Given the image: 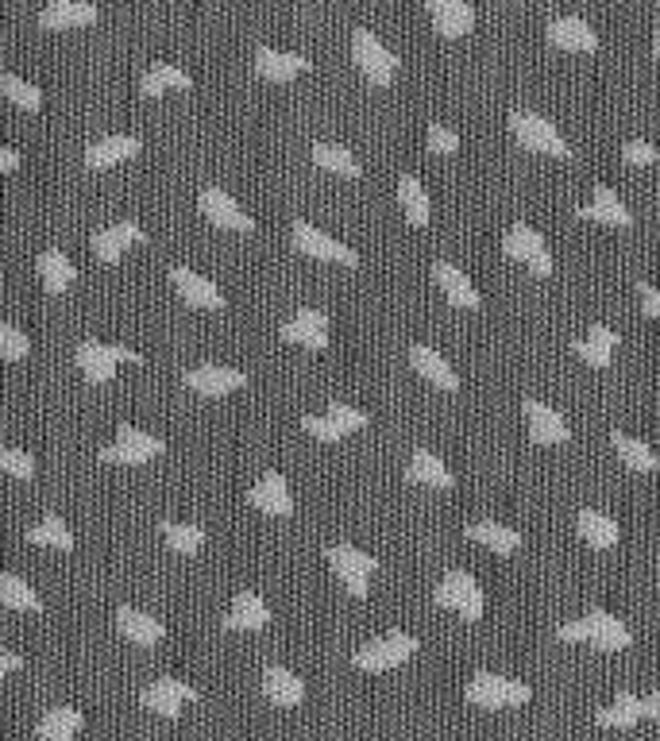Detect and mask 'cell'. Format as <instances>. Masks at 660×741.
<instances>
[{
    "label": "cell",
    "instance_id": "cell-1",
    "mask_svg": "<svg viewBox=\"0 0 660 741\" xmlns=\"http://www.w3.org/2000/svg\"><path fill=\"white\" fill-rule=\"evenodd\" d=\"M463 699L476 707H487V711H502V707H521L529 703V683L510 680V675L499 672H476L463 688Z\"/></svg>",
    "mask_w": 660,
    "mask_h": 741
},
{
    "label": "cell",
    "instance_id": "cell-2",
    "mask_svg": "<svg viewBox=\"0 0 660 741\" xmlns=\"http://www.w3.org/2000/svg\"><path fill=\"white\" fill-rule=\"evenodd\" d=\"M433 602L437 607L456 610V614H463L468 622H479V618H483V588H479L476 575L463 572V568L444 572V580H440L433 591Z\"/></svg>",
    "mask_w": 660,
    "mask_h": 741
},
{
    "label": "cell",
    "instance_id": "cell-3",
    "mask_svg": "<svg viewBox=\"0 0 660 741\" xmlns=\"http://www.w3.org/2000/svg\"><path fill=\"white\" fill-rule=\"evenodd\" d=\"M510 128H513V136H518V140L526 143L529 151L560 154V159H568V154H572V143H568L564 136L557 132V124H552V120H544L541 112L513 109L510 112Z\"/></svg>",
    "mask_w": 660,
    "mask_h": 741
},
{
    "label": "cell",
    "instance_id": "cell-4",
    "mask_svg": "<svg viewBox=\"0 0 660 741\" xmlns=\"http://www.w3.org/2000/svg\"><path fill=\"white\" fill-rule=\"evenodd\" d=\"M413 653H418V638L402 630H390L356 649V668H363V672H387V668L410 661Z\"/></svg>",
    "mask_w": 660,
    "mask_h": 741
},
{
    "label": "cell",
    "instance_id": "cell-5",
    "mask_svg": "<svg viewBox=\"0 0 660 741\" xmlns=\"http://www.w3.org/2000/svg\"><path fill=\"white\" fill-rule=\"evenodd\" d=\"M324 557H329V564H332V572L340 575V583H344L348 591L356 594V599H363L367 594V583H371V572L379 568V560L374 557H367V552H360L356 544H329L324 549Z\"/></svg>",
    "mask_w": 660,
    "mask_h": 741
},
{
    "label": "cell",
    "instance_id": "cell-6",
    "mask_svg": "<svg viewBox=\"0 0 660 741\" xmlns=\"http://www.w3.org/2000/svg\"><path fill=\"white\" fill-rule=\"evenodd\" d=\"M73 356H78V368L86 371L89 382H109L112 374H117L120 360L140 363V352H132V348L124 344H101V340H81Z\"/></svg>",
    "mask_w": 660,
    "mask_h": 741
},
{
    "label": "cell",
    "instance_id": "cell-7",
    "mask_svg": "<svg viewBox=\"0 0 660 741\" xmlns=\"http://www.w3.org/2000/svg\"><path fill=\"white\" fill-rule=\"evenodd\" d=\"M290 236H293V248L306 251V256H313V259H329V263H348V267L360 263V251L348 248V243H340V240H332L329 232H321L317 224H309L306 217L293 221Z\"/></svg>",
    "mask_w": 660,
    "mask_h": 741
},
{
    "label": "cell",
    "instance_id": "cell-8",
    "mask_svg": "<svg viewBox=\"0 0 660 741\" xmlns=\"http://www.w3.org/2000/svg\"><path fill=\"white\" fill-rule=\"evenodd\" d=\"M352 51H356V62H360V70L374 81V86H387V81L394 78V70H398L394 51H390V47L382 43V39L374 36L371 28H356L352 31Z\"/></svg>",
    "mask_w": 660,
    "mask_h": 741
},
{
    "label": "cell",
    "instance_id": "cell-9",
    "mask_svg": "<svg viewBox=\"0 0 660 741\" xmlns=\"http://www.w3.org/2000/svg\"><path fill=\"white\" fill-rule=\"evenodd\" d=\"M502 248H507V256H510V259H521V263H526L529 271H537V274H552V251H549L544 236L537 232L533 224H526V221L510 224V232L502 236Z\"/></svg>",
    "mask_w": 660,
    "mask_h": 741
},
{
    "label": "cell",
    "instance_id": "cell-10",
    "mask_svg": "<svg viewBox=\"0 0 660 741\" xmlns=\"http://www.w3.org/2000/svg\"><path fill=\"white\" fill-rule=\"evenodd\" d=\"M162 448H167V444H162L154 433H143V429H136V425H120L117 429V441L101 448V460H109V463H143V460H151V455H159Z\"/></svg>",
    "mask_w": 660,
    "mask_h": 741
},
{
    "label": "cell",
    "instance_id": "cell-11",
    "mask_svg": "<svg viewBox=\"0 0 660 741\" xmlns=\"http://www.w3.org/2000/svg\"><path fill=\"white\" fill-rule=\"evenodd\" d=\"M198 699V691L190 688L186 680H178V675H162V680H154L151 688L143 691V707L154 714H167V719H178L182 714L186 703H193Z\"/></svg>",
    "mask_w": 660,
    "mask_h": 741
},
{
    "label": "cell",
    "instance_id": "cell-12",
    "mask_svg": "<svg viewBox=\"0 0 660 741\" xmlns=\"http://www.w3.org/2000/svg\"><path fill=\"white\" fill-rule=\"evenodd\" d=\"M279 337L306 348H324L329 344V313L324 309H298L279 324Z\"/></svg>",
    "mask_w": 660,
    "mask_h": 741
},
{
    "label": "cell",
    "instance_id": "cell-13",
    "mask_svg": "<svg viewBox=\"0 0 660 741\" xmlns=\"http://www.w3.org/2000/svg\"><path fill=\"white\" fill-rule=\"evenodd\" d=\"M198 201H201V213H206L209 221L220 224V228H240V232H251V228H256V221H251V217L243 213L240 206H236L232 193L220 190V186H206Z\"/></svg>",
    "mask_w": 660,
    "mask_h": 741
},
{
    "label": "cell",
    "instance_id": "cell-14",
    "mask_svg": "<svg viewBox=\"0 0 660 741\" xmlns=\"http://www.w3.org/2000/svg\"><path fill=\"white\" fill-rule=\"evenodd\" d=\"M248 502L256 510H263V514L287 518L293 510V499H290V487H287V479H282V471H263L259 483L248 491Z\"/></svg>",
    "mask_w": 660,
    "mask_h": 741
},
{
    "label": "cell",
    "instance_id": "cell-15",
    "mask_svg": "<svg viewBox=\"0 0 660 741\" xmlns=\"http://www.w3.org/2000/svg\"><path fill=\"white\" fill-rule=\"evenodd\" d=\"M587 630H591V645H594V649H607V653H614V649H630V645H633L630 625H626L622 618L610 614V610H602V607H591V610H587Z\"/></svg>",
    "mask_w": 660,
    "mask_h": 741
},
{
    "label": "cell",
    "instance_id": "cell-16",
    "mask_svg": "<svg viewBox=\"0 0 660 741\" xmlns=\"http://www.w3.org/2000/svg\"><path fill=\"white\" fill-rule=\"evenodd\" d=\"M243 382H248V371L224 368V363H198V368L186 371V387L198 390V394H228Z\"/></svg>",
    "mask_w": 660,
    "mask_h": 741
},
{
    "label": "cell",
    "instance_id": "cell-17",
    "mask_svg": "<svg viewBox=\"0 0 660 741\" xmlns=\"http://www.w3.org/2000/svg\"><path fill=\"white\" fill-rule=\"evenodd\" d=\"M544 31H549L552 43L568 47V51H594V47H599V31H594L583 16H552V20L544 23Z\"/></svg>",
    "mask_w": 660,
    "mask_h": 741
},
{
    "label": "cell",
    "instance_id": "cell-18",
    "mask_svg": "<svg viewBox=\"0 0 660 741\" xmlns=\"http://www.w3.org/2000/svg\"><path fill=\"white\" fill-rule=\"evenodd\" d=\"M170 279H174L178 294L198 309H224V294L217 290V282H209L206 274L190 271V267H170Z\"/></svg>",
    "mask_w": 660,
    "mask_h": 741
},
{
    "label": "cell",
    "instance_id": "cell-19",
    "mask_svg": "<svg viewBox=\"0 0 660 741\" xmlns=\"http://www.w3.org/2000/svg\"><path fill=\"white\" fill-rule=\"evenodd\" d=\"M136 240H143V228H140V221H128L124 217V221H112V224L97 228L89 243H93V256H101L104 263H112V259H120V251Z\"/></svg>",
    "mask_w": 660,
    "mask_h": 741
},
{
    "label": "cell",
    "instance_id": "cell-20",
    "mask_svg": "<svg viewBox=\"0 0 660 741\" xmlns=\"http://www.w3.org/2000/svg\"><path fill=\"white\" fill-rule=\"evenodd\" d=\"M526 418H529V433H533V441L541 444H564L568 437V421L560 418L552 405L537 402V398H526Z\"/></svg>",
    "mask_w": 660,
    "mask_h": 741
},
{
    "label": "cell",
    "instance_id": "cell-21",
    "mask_svg": "<svg viewBox=\"0 0 660 741\" xmlns=\"http://www.w3.org/2000/svg\"><path fill=\"white\" fill-rule=\"evenodd\" d=\"M117 630L124 633L132 645H159V641L167 638V625H162L159 618L147 614V610H136V607L117 610Z\"/></svg>",
    "mask_w": 660,
    "mask_h": 741
},
{
    "label": "cell",
    "instance_id": "cell-22",
    "mask_svg": "<svg viewBox=\"0 0 660 741\" xmlns=\"http://www.w3.org/2000/svg\"><path fill=\"white\" fill-rule=\"evenodd\" d=\"M433 279L440 282V290H444L452 306L479 309V301H483V298H479V290H476V282H471L456 263H448V259H437V263H433Z\"/></svg>",
    "mask_w": 660,
    "mask_h": 741
},
{
    "label": "cell",
    "instance_id": "cell-23",
    "mask_svg": "<svg viewBox=\"0 0 660 741\" xmlns=\"http://www.w3.org/2000/svg\"><path fill=\"white\" fill-rule=\"evenodd\" d=\"M429 16H433L437 31L444 36H463L476 23V4L471 0H426Z\"/></svg>",
    "mask_w": 660,
    "mask_h": 741
},
{
    "label": "cell",
    "instance_id": "cell-24",
    "mask_svg": "<svg viewBox=\"0 0 660 741\" xmlns=\"http://www.w3.org/2000/svg\"><path fill=\"white\" fill-rule=\"evenodd\" d=\"M256 70L274 81H290L309 70V59L298 51H274V47H256Z\"/></svg>",
    "mask_w": 660,
    "mask_h": 741
},
{
    "label": "cell",
    "instance_id": "cell-25",
    "mask_svg": "<svg viewBox=\"0 0 660 741\" xmlns=\"http://www.w3.org/2000/svg\"><path fill=\"white\" fill-rule=\"evenodd\" d=\"M271 622V610H267L263 594L259 591H240L232 599V610H228L224 625L228 630H263Z\"/></svg>",
    "mask_w": 660,
    "mask_h": 741
},
{
    "label": "cell",
    "instance_id": "cell-26",
    "mask_svg": "<svg viewBox=\"0 0 660 741\" xmlns=\"http://www.w3.org/2000/svg\"><path fill=\"white\" fill-rule=\"evenodd\" d=\"M410 363H413V371H421L429 382H437V387H444V390L460 387V374L452 371V363H448L433 344H413L410 348Z\"/></svg>",
    "mask_w": 660,
    "mask_h": 741
},
{
    "label": "cell",
    "instance_id": "cell-27",
    "mask_svg": "<svg viewBox=\"0 0 660 741\" xmlns=\"http://www.w3.org/2000/svg\"><path fill=\"white\" fill-rule=\"evenodd\" d=\"M89 20H97L93 0H47L39 12V23H47V28H78Z\"/></svg>",
    "mask_w": 660,
    "mask_h": 741
},
{
    "label": "cell",
    "instance_id": "cell-28",
    "mask_svg": "<svg viewBox=\"0 0 660 741\" xmlns=\"http://www.w3.org/2000/svg\"><path fill=\"white\" fill-rule=\"evenodd\" d=\"M140 151V136L132 132H112V136H101V140H93L86 148V162L89 167H112V162L128 159V154Z\"/></svg>",
    "mask_w": 660,
    "mask_h": 741
},
{
    "label": "cell",
    "instance_id": "cell-29",
    "mask_svg": "<svg viewBox=\"0 0 660 741\" xmlns=\"http://www.w3.org/2000/svg\"><path fill=\"white\" fill-rule=\"evenodd\" d=\"M463 533H468L471 541L487 544V549H491L494 557H507V552H513V549H518V544H521V533H518V529L499 525V521H491V518L471 521V525H463Z\"/></svg>",
    "mask_w": 660,
    "mask_h": 741
},
{
    "label": "cell",
    "instance_id": "cell-30",
    "mask_svg": "<svg viewBox=\"0 0 660 741\" xmlns=\"http://www.w3.org/2000/svg\"><path fill=\"white\" fill-rule=\"evenodd\" d=\"M614 348H618V337H614V329H607V324H587V332L576 340V352H580L591 368H610Z\"/></svg>",
    "mask_w": 660,
    "mask_h": 741
},
{
    "label": "cell",
    "instance_id": "cell-31",
    "mask_svg": "<svg viewBox=\"0 0 660 741\" xmlns=\"http://www.w3.org/2000/svg\"><path fill=\"white\" fill-rule=\"evenodd\" d=\"M576 217H594V221H607V224H618V228L633 224V213L626 209V201L618 198L610 186H594V201L591 206L576 209Z\"/></svg>",
    "mask_w": 660,
    "mask_h": 741
},
{
    "label": "cell",
    "instance_id": "cell-32",
    "mask_svg": "<svg viewBox=\"0 0 660 741\" xmlns=\"http://www.w3.org/2000/svg\"><path fill=\"white\" fill-rule=\"evenodd\" d=\"M86 727V714L78 707H51V711L39 719L36 734L39 741H73V734Z\"/></svg>",
    "mask_w": 660,
    "mask_h": 741
},
{
    "label": "cell",
    "instance_id": "cell-33",
    "mask_svg": "<svg viewBox=\"0 0 660 741\" xmlns=\"http://www.w3.org/2000/svg\"><path fill=\"white\" fill-rule=\"evenodd\" d=\"M263 691H267V699L279 707H298L301 699H306V683L282 664H271L263 672Z\"/></svg>",
    "mask_w": 660,
    "mask_h": 741
},
{
    "label": "cell",
    "instance_id": "cell-34",
    "mask_svg": "<svg viewBox=\"0 0 660 741\" xmlns=\"http://www.w3.org/2000/svg\"><path fill=\"white\" fill-rule=\"evenodd\" d=\"M576 529H580V537L591 549H610V544H618V521L602 514V510L583 507L580 514H576Z\"/></svg>",
    "mask_w": 660,
    "mask_h": 741
},
{
    "label": "cell",
    "instance_id": "cell-35",
    "mask_svg": "<svg viewBox=\"0 0 660 741\" xmlns=\"http://www.w3.org/2000/svg\"><path fill=\"white\" fill-rule=\"evenodd\" d=\"M36 267H39V279L47 282V290H51V294L67 290L70 282L78 279V271H73L70 256L62 248H43V251H39V259H36Z\"/></svg>",
    "mask_w": 660,
    "mask_h": 741
},
{
    "label": "cell",
    "instance_id": "cell-36",
    "mask_svg": "<svg viewBox=\"0 0 660 741\" xmlns=\"http://www.w3.org/2000/svg\"><path fill=\"white\" fill-rule=\"evenodd\" d=\"M599 727H614V730H630V727H638L641 719H646V703H641L633 691H618V699L610 707H602L599 714Z\"/></svg>",
    "mask_w": 660,
    "mask_h": 741
},
{
    "label": "cell",
    "instance_id": "cell-37",
    "mask_svg": "<svg viewBox=\"0 0 660 741\" xmlns=\"http://www.w3.org/2000/svg\"><path fill=\"white\" fill-rule=\"evenodd\" d=\"M398 201H402L406 217H410L413 224H429L433 201H429V193H426V186H421V178L410 174V170H406V174L398 178Z\"/></svg>",
    "mask_w": 660,
    "mask_h": 741
},
{
    "label": "cell",
    "instance_id": "cell-38",
    "mask_svg": "<svg viewBox=\"0 0 660 741\" xmlns=\"http://www.w3.org/2000/svg\"><path fill=\"white\" fill-rule=\"evenodd\" d=\"M406 475L418 479V483H429V487H452L456 475L448 471V463L433 455L429 448H418V452L410 455V468H406Z\"/></svg>",
    "mask_w": 660,
    "mask_h": 741
},
{
    "label": "cell",
    "instance_id": "cell-39",
    "mask_svg": "<svg viewBox=\"0 0 660 741\" xmlns=\"http://www.w3.org/2000/svg\"><path fill=\"white\" fill-rule=\"evenodd\" d=\"M190 89L193 86V78H190V70H182L178 62H151V67L143 70L140 74V89L143 93H162V89Z\"/></svg>",
    "mask_w": 660,
    "mask_h": 741
},
{
    "label": "cell",
    "instance_id": "cell-40",
    "mask_svg": "<svg viewBox=\"0 0 660 741\" xmlns=\"http://www.w3.org/2000/svg\"><path fill=\"white\" fill-rule=\"evenodd\" d=\"M610 444L618 448V455H622V463H630L633 471H657L660 468V460H657V452L649 448L646 441H638V437H630V433H610Z\"/></svg>",
    "mask_w": 660,
    "mask_h": 741
},
{
    "label": "cell",
    "instance_id": "cell-41",
    "mask_svg": "<svg viewBox=\"0 0 660 741\" xmlns=\"http://www.w3.org/2000/svg\"><path fill=\"white\" fill-rule=\"evenodd\" d=\"M309 154H313V159L321 162V167L337 170V174H344V178H356V174H360V159H356V154L348 151V148H340V143L317 140L313 148H309Z\"/></svg>",
    "mask_w": 660,
    "mask_h": 741
},
{
    "label": "cell",
    "instance_id": "cell-42",
    "mask_svg": "<svg viewBox=\"0 0 660 741\" xmlns=\"http://www.w3.org/2000/svg\"><path fill=\"white\" fill-rule=\"evenodd\" d=\"M28 541L51 544V549H62V552L73 549V533H70V525L59 514H47L43 521H39V525H31L28 529Z\"/></svg>",
    "mask_w": 660,
    "mask_h": 741
},
{
    "label": "cell",
    "instance_id": "cell-43",
    "mask_svg": "<svg viewBox=\"0 0 660 741\" xmlns=\"http://www.w3.org/2000/svg\"><path fill=\"white\" fill-rule=\"evenodd\" d=\"M0 602H4L8 610H39L43 607L39 594L31 591L16 572H0Z\"/></svg>",
    "mask_w": 660,
    "mask_h": 741
},
{
    "label": "cell",
    "instance_id": "cell-44",
    "mask_svg": "<svg viewBox=\"0 0 660 741\" xmlns=\"http://www.w3.org/2000/svg\"><path fill=\"white\" fill-rule=\"evenodd\" d=\"M162 537L170 541V549L186 552V557H193L206 544V529L190 525V521H162Z\"/></svg>",
    "mask_w": 660,
    "mask_h": 741
},
{
    "label": "cell",
    "instance_id": "cell-45",
    "mask_svg": "<svg viewBox=\"0 0 660 741\" xmlns=\"http://www.w3.org/2000/svg\"><path fill=\"white\" fill-rule=\"evenodd\" d=\"M0 93H8L16 104H23V109H39V101H43L36 81H23L16 70H0Z\"/></svg>",
    "mask_w": 660,
    "mask_h": 741
},
{
    "label": "cell",
    "instance_id": "cell-46",
    "mask_svg": "<svg viewBox=\"0 0 660 741\" xmlns=\"http://www.w3.org/2000/svg\"><path fill=\"white\" fill-rule=\"evenodd\" d=\"M31 352V340L23 337V329L16 321H0V356L4 360H23Z\"/></svg>",
    "mask_w": 660,
    "mask_h": 741
},
{
    "label": "cell",
    "instance_id": "cell-47",
    "mask_svg": "<svg viewBox=\"0 0 660 741\" xmlns=\"http://www.w3.org/2000/svg\"><path fill=\"white\" fill-rule=\"evenodd\" d=\"M0 468H4L8 475H16V479H31V475H36V460H31L28 452H20V448H12V444L0 448Z\"/></svg>",
    "mask_w": 660,
    "mask_h": 741
},
{
    "label": "cell",
    "instance_id": "cell-48",
    "mask_svg": "<svg viewBox=\"0 0 660 741\" xmlns=\"http://www.w3.org/2000/svg\"><path fill=\"white\" fill-rule=\"evenodd\" d=\"M301 429H306L309 437H317V441H340V437H344V429H340L329 413H306Z\"/></svg>",
    "mask_w": 660,
    "mask_h": 741
},
{
    "label": "cell",
    "instance_id": "cell-49",
    "mask_svg": "<svg viewBox=\"0 0 660 741\" xmlns=\"http://www.w3.org/2000/svg\"><path fill=\"white\" fill-rule=\"evenodd\" d=\"M329 413L332 421H337L344 433H356V429H363L367 425V413L363 410H356V405H348V402H329Z\"/></svg>",
    "mask_w": 660,
    "mask_h": 741
},
{
    "label": "cell",
    "instance_id": "cell-50",
    "mask_svg": "<svg viewBox=\"0 0 660 741\" xmlns=\"http://www.w3.org/2000/svg\"><path fill=\"white\" fill-rule=\"evenodd\" d=\"M426 143H429V151L433 154H452L456 148H460V136H456V128H448V124H429Z\"/></svg>",
    "mask_w": 660,
    "mask_h": 741
},
{
    "label": "cell",
    "instance_id": "cell-51",
    "mask_svg": "<svg viewBox=\"0 0 660 741\" xmlns=\"http://www.w3.org/2000/svg\"><path fill=\"white\" fill-rule=\"evenodd\" d=\"M622 154L630 162H653L657 159V148L649 140H626L622 143Z\"/></svg>",
    "mask_w": 660,
    "mask_h": 741
},
{
    "label": "cell",
    "instance_id": "cell-52",
    "mask_svg": "<svg viewBox=\"0 0 660 741\" xmlns=\"http://www.w3.org/2000/svg\"><path fill=\"white\" fill-rule=\"evenodd\" d=\"M557 638H560V641H591V630H587V618H576V622L557 625Z\"/></svg>",
    "mask_w": 660,
    "mask_h": 741
},
{
    "label": "cell",
    "instance_id": "cell-53",
    "mask_svg": "<svg viewBox=\"0 0 660 741\" xmlns=\"http://www.w3.org/2000/svg\"><path fill=\"white\" fill-rule=\"evenodd\" d=\"M641 301H646V313L649 317H660V290L657 287H649V282H641Z\"/></svg>",
    "mask_w": 660,
    "mask_h": 741
},
{
    "label": "cell",
    "instance_id": "cell-54",
    "mask_svg": "<svg viewBox=\"0 0 660 741\" xmlns=\"http://www.w3.org/2000/svg\"><path fill=\"white\" fill-rule=\"evenodd\" d=\"M641 703H646V719H660V691H649Z\"/></svg>",
    "mask_w": 660,
    "mask_h": 741
},
{
    "label": "cell",
    "instance_id": "cell-55",
    "mask_svg": "<svg viewBox=\"0 0 660 741\" xmlns=\"http://www.w3.org/2000/svg\"><path fill=\"white\" fill-rule=\"evenodd\" d=\"M16 668H20V657H16L12 649H4V653H0V675L16 672Z\"/></svg>",
    "mask_w": 660,
    "mask_h": 741
},
{
    "label": "cell",
    "instance_id": "cell-56",
    "mask_svg": "<svg viewBox=\"0 0 660 741\" xmlns=\"http://www.w3.org/2000/svg\"><path fill=\"white\" fill-rule=\"evenodd\" d=\"M16 162H20V151H16V148H0V167L16 170Z\"/></svg>",
    "mask_w": 660,
    "mask_h": 741
},
{
    "label": "cell",
    "instance_id": "cell-57",
    "mask_svg": "<svg viewBox=\"0 0 660 741\" xmlns=\"http://www.w3.org/2000/svg\"><path fill=\"white\" fill-rule=\"evenodd\" d=\"M653 47H657V54H660V28H657V36H653Z\"/></svg>",
    "mask_w": 660,
    "mask_h": 741
}]
</instances>
